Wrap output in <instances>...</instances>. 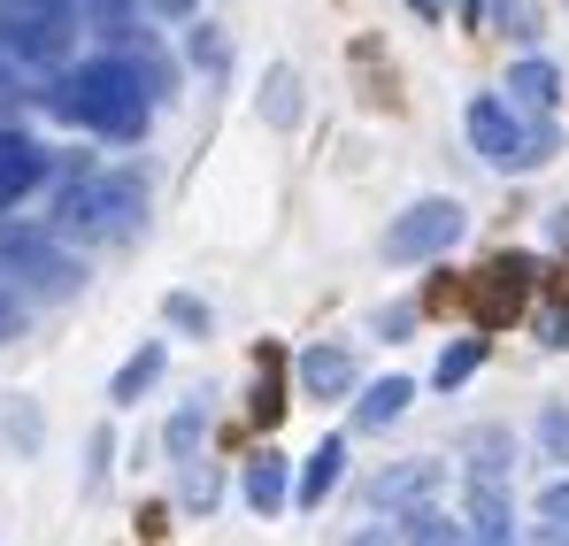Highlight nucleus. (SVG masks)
I'll list each match as a JSON object with an SVG mask.
<instances>
[{
  "mask_svg": "<svg viewBox=\"0 0 569 546\" xmlns=\"http://www.w3.org/2000/svg\"><path fill=\"white\" fill-rule=\"evenodd\" d=\"M470 147L492 162V170H539V162L555 155V131H547V123H523L516 100L477 92L470 100Z\"/></svg>",
  "mask_w": 569,
  "mask_h": 546,
  "instance_id": "obj_3",
  "label": "nucleus"
},
{
  "mask_svg": "<svg viewBox=\"0 0 569 546\" xmlns=\"http://www.w3.org/2000/svg\"><path fill=\"white\" fill-rule=\"evenodd\" d=\"M416 8H423V16H439V8H447V0H416Z\"/></svg>",
  "mask_w": 569,
  "mask_h": 546,
  "instance_id": "obj_34",
  "label": "nucleus"
},
{
  "mask_svg": "<svg viewBox=\"0 0 569 546\" xmlns=\"http://www.w3.org/2000/svg\"><path fill=\"white\" fill-rule=\"evenodd\" d=\"M47 178V147L23 139V131H0V208H16L23 192H39Z\"/></svg>",
  "mask_w": 569,
  "mask_h": 546,
  "instance_id": "obj_10",
  "label": "nucleus"
},
{
  "mask_svg": "<svg viewBox=\"0 0 569 546\" xmlns=\"http://www.w3.org/2000/svg\"><path fill=\"white\" fill-rule=\"evenodd\" d=\"M539 524H547L539 539H569V477H555V485L539 493Z\"/></svg>",
  "mask_w": 569,
  "mask_h": 546,
  "instance_id": "obj_23",
  "label": "nucleus"
},
{
  "mask_svg": "<svg viewBox=\"0 0 569 546\" xmlns=\"http://www.w3.org/2000/svg\"><path fill=\"white\" fill-rule=\"evenodd\" d=\"M508 100L547 116V108L562 100V70H555V62H539V54H531V62H516V70H508Z\"/></svg>",
  "mask_w": 569,
  "mask_h": 546,
  "instance_id": "obj_16",
  "label": "nucleus"
},
{
  "mask_svg": "<svg viewBox=\"0 0 569 546\" xmlns=\"http://www.w3.org/2000/svg\"><path fill=\"white\" fill-rule=\"evenodd\" d=\"M462 231H470L462 200H416V208L392 216V231H385V262H439Z\"/></svg>",
  "mask_w": 569,
  "mask_h": 546,
  "instance_id": "obj_6",
  "label": "nucleus"
},
{
  "mask_svg": "<svg viewBox=\"0 0 569 546\" xmlns=\"http://www.w3.org/2000/svg\"><path fill=\"white\" fill-rule=\"evenodd\" d=\"M262 116H270L278 131H284V123H300V78H292L284 62L270 70V78H262Z\"/></svg>",
  "mask_w": 569,
  "mask_h": 546,
  "instance_id": "obj_20",
  "label": "nucleus"
},
{
  "mask_svg": "<svg viewBox=\"0 0 569 546\" xmlns=\"http://www.w3.org/2000/svg\"><path fill=\"white\" fill-rule=\"evenodd\" d=\"M0 270L16 277L23 292H47V300H62V292L86 285V262H70L62 239L54 231H31V224H0Z\"/></svg>",
  "mask_w": 569,
  "mask_h": 546,
  "instance_id": "obj_4",
  "label": "nucleus"
},
{
  "mask_svg": "<svg viewBox=\"0 0 569 546\" xmlns=\"http://www.w3.org/2000/svg\"><path fill=\"white\" fill-rule=\"evenodd\" d=\"M139 216H147L139 170H78V178L54 192L47 231H54V239H131Z\"/></svg>",
  "mask_w": 569,
  "mask_h": 546,
  "instance_id": "obj_2",
  "label": "nucleus"
},
{
  "mask_svg": "<svg viewBox=\"0 0 569 546\" xmlns=\"http://www.w3.org/2000/svg\"><path fill=\"white\" fill-rule=\"evenodd\" d=\"M0 54L23 62V70H62L70 62V16H62V0L0 8Z\"/></svg>",
  "mask_w": 569,
  "mask_h": 546,
  "instance_id": "obj_5",
  "label": "nucleus"
},
{
  "mask_svg": "<svg viewBox=\"0 0 569 546\" xmlns=\"http://www.w3.org/2000/svg\"><path fill=\"white\" fill-rule=\"evenodd\" d=\"M547 231H555V247H569V208H555V216H547Z\"/></svg>",
  "mask_w": 569,
  "mask_h": 546,
  "instance_id": "obj_32",
  "label": "nucleus"
},
{
  "mask_svg": "<svg viewBox=\"0 0 569 546\" xmlns=\"http://www.w3.org/2000/svg\"><path fill=\"white\" fill-rule=\"evenodd\" d=\"M516 469V439L508 431H477L470 439V485H508Z\"/></svg>",
  "mask_w": 569,
  "mask_h": 546,
  "instance_id": "obj_18",
  "label": "nucleus"
},
{
  "mask_svg": "<svg viewBox=\"0 0 569 546\" xmlns=\"http://www.w3.org/2000/svg\"><path fill=\"white\" fill-rule=\"evenodd\" d=\"M539 347H569V308H539Z\"/></svg>",
  "mask_w": 569,
  "mask_h": 546,
  "instance_id": "obj_30",
  "label": "nucleus"
},
{
  "mask_svg": "<svg viewBox=\"0 0 569 546\" xmlns=\"http://www.w3.org/2000/svg\"><path fill=\"white\" fill-rule=\"evenodd\" d=\"M339 477H347V439H323L316 455L300 461V485H292V500H300V508H323V500L339 493Z\"/></svg>",
  "mask_w": 569,
  "mask_h": 546,
  "instance_id": "obj_14",
  "label": "nucleus"
},
{
  "mask_svg": "<svg viewBox=\"0 0 569 546\" xmlns=\"http://www.w3.org/2000/svg\"><path fill=\"white\" fill-rule=\"evenodd\" d=\"M492 23H500L508 39H539V8H531V0H500V8H492Z\"/></svg>",
  "mask_w": 569,
  "mask_h": 546,
  "instance_id": "obj_27",
  "label": "nucleus"
},
{
  "mask_svg": "<svg viewBox=\"0 0 569 546\" xmlns=\"http://www.w3.org/2000/svg\"><path fill=\"white\" fill-rule=\"evenodd\" d=\"M539 439H547L555 461H569V408H547V416H539Z\"/></svg>",
  "mask_w": 569,
  "mask_h": 546,
  "instance_id": "obj_29",
  "label": "nucleus"
},
{
  "mask_svg": "<svg viewBox=\"0 0 569 546\" xmlns=\"http://www.w3.org/2000/svg\"><path fill=\"white\" fill-rule=\"evenodd\" d=\"M47 108H54L62 123L100 131V139H139L147 116H154V92H147V78H139L123 54H100V62L62 70V78L47 86Z\"/></svg>",
  "mask_w": 569,
  "mask_h": 546,
  "instance_id": "obj_1",
  "label": "nucleus"
},
{
  "mask_svg": "<svg viewBox=\"0 0 569 546\" xmlns=\"http://www.w3.org/2000/svg\"><path fill=\"white\" fill-rule=\"evenodd\" d=\"M239 493H247V508H254V516H278L284 500H292V461H284L278 447L247 455V477H239Z\"/></svg>",
  "mask_w": 569,
  "mask_h": 546,
  "instance_id": "obj_11",
  "label": "nucleus"
},
{
  "mask_svg": "<svg viewBox=\"0 0 569 546\" xmlns=\"http://www.w3.org/2000/svg\"><path fill=\"white\" fill-rule=\"evenodd\" d=\"M162 316H170L186 339H208V324H216V316H208V300H192V292H170V308H162Z\"/></svg>",
  "mask_w": 569,
  "mask_h": 546,
  "instance_id": "obj_25",
  "label": "nucleus"
},
{
  "mask_svg": "<svg viewBox=\"0 0 569 546\" xmlns=\"http://www.w3.org/2000/svg\"><path fill=\"white\" fill-rule=\"evenodd\" d=\"M439 477H447V461H431V455L392 461L378 485H370V500H378V508H408V500H431V493H439Z\"/></svg>",
  "mask_w": 569,
  "mask_h": 546,
  "instance_id": "obj_12",
  "label": "nucleus"
},
{
  "mask_svg": "<svg viewBox=\"0 0 569 546\" xmlns=\"http://www.w3.org/2000/svg\"><path fill=\"white\" fill-rule=\"evenodd\" d=\"M531 277H539V262H531V255H500V262H485V270H477V285H470L477 324H508V316L523 308Z\"/></svg>",
  "mask_w": 569,
  "mask_h": 546,
  "instance_id": "obj_7",
  "label": "nucleus"
},
{
  "mask_svg": "<svg viewBox=\"0 0 569 546\" xmlns=\"http://www.w3.org/2000/svg\"><path fill=\"white\" fill-rule=\"evenodd\" d=\"M154 16H192V0H147Z\"/></svg>",
  "mask_w": 569,
  "mask_h": 546,
  "instance_id": "obj_33",
  "label": "nucleus"
},
{
  "mask_svg": "<svg viewBox=\"0 0 569 546\" xmlns=\"http://www.w3.org/2000/svg\"><path fill=\"white\" fill-rule=\"evenodd\" d=\"M477 363H485V339H455V347L439 355V369H431V385L447 393V385H462V377H470Z\"/></svg>",
  "mask_w": 569,
  "mask_h": 546,
  "instance_id": "obj_21",
  "label": "nucleus"
},
{
  "mask_svg": "<svg viewBox=\"0 0 569 546\" xmlns=\"http://www.w3.org/2000/svg\"><path fill=\"white\" fill-rule=\"evenodd\" d=\"M162 363H170V355H162V339H147V347H139L131 363L116 369V385H108V400H116V408H131L139 393H154V377H162Z\"/></svg>",
  "mask_w": 569,
  "mask_h": 546,
  "instance_id": "obj_17",
  "label": "nucleus"
},
{
  "mask_svg": "<svg viewBox=\"0 0 569 546\" xmlns=\"http://www.w3.org/2000/svg\"><path fill=\"white\" fill-rule=\"evenodd\" d=\"M8 447L16 455H39V408L31 400H8Z\"/></svg>",
  "mask_w": 569,
  "mask_h": 546,
  "instance_id": "obj_26",
  "label": "nucleus"
},
{
  "mask_svg": "<svg viewBox=\"0 0 569 546\" xmlns=\"http://www.w3.org/2000/svg\"><path fill=\"white\" fill-rule=\"evenodd\" d=\"M178 493H186V508H216V469L186 455V485H178Z\"/></svg>",
  "mask_w": 569,
  "mask_h": 546,
  "instance_id": "obj_28",
  "label": "nucleus"
},
{
  "mask_svg": "<svg viewBox=\"0 0 569 546\" xmlns=\"http://www.w3.org/2000/svg\"><path fill=\"white\" fill-rule=\"evenodd\" d=\"M292 377H300V393H308V400H339V393H355V355H347V347H331V339H316V347L292 363Z\"/></svg>",
  "mask_w": 569,
  "mask_h": 546,
  "instance_id": "obj_8",
  "label": "nucleus"
},
{
  "mask_svg": "<svg viewBox=\"0 0 569 546\" xmlns=\"http://www.w3.org/2000/svg\"><path fill=\"white\" fill-rule=\"evenodd\" d=\"M408 324H416V308H408V300H392V308H378V339H400Z\"/></svg>",
  "mask_w": 569,
  "mask_h": 546,
  "instance_id": "obj_31",
  "label": "nucleus"
},
{
  "mask_svg": "<svg viewBox=\"0 0 569 546\" xmlns=\"http://www.w3.org/2000/svg\"><path fill=\"white\" fill-rule=\"evenodd\" d=\"M408 400H416V385H408V377H378V385L355 400V431H385V424H400V416H408Z\"/></svg>",
  "mask_w": 569,
  "mask_h": 546,
  "instance_id": "obj_15",
  "label": "nucleus"
},
{
  "mask_svg": "<svg viewBox=\"0 0 569 546\" xmlns=\"http://www.w3.org/2000/svg\"><path fill=\"white\" fill-rule=\"evenodd\" d=\"M400 524H385V539H423V546H455L462 539V516H447L439 500H408V508H392Z\"/></svg>",
  "mask_w": 569,
  "mask_h": 546,
  "instance_id": "obj_13",
  "label": "nucleus"
},
{
  "mask_svg": "<svg viewBox=\"0 0 569 546\" xmlns=\"http://www.w3.org/2000/svg\"><path fill=\"white\" fill-rule=\"evenodd\" d=\"M186 54L200 62V70H208V78H223V70H231V47H223V31H216V23H192Z\"/></svg>",
  "mask_w": 569,
  "mask_h": 546,
  "instance_id": "obj_22",
  "label": "nucleus"
},
{
  "mask_svg": "<svg viewBox=\"0 0 569 546\" xmlns=\"http://www.w3.org/2000/svg\"><path fill=\"white\" fill-rule=\"evenodd\" d=\"M200 439H208V393H192L186 408H178V416H170V431H162V447H170V455L186 461L192 447H200Z\"/></svg>",
  "mask_w": 569,
  "mask_h": 546,
  "instance_id": "obj_19",
  "label": "nucleus"
},
{
  "mask_svg": "<svg viewBox=\"0 0 569 546\" xmlns=\"http://www.w3.org/2000/svg\"><path fill=\"white\" fill-rule=\"evenodd\" d=\"M462 539H485V546L516 539V500H508V485H470V500H462Z\"/></svg>",
  "mask_w": 569,
  "mask_h": 546,
  "instance_id": "obj_9",
  "label": "nucleus"
},
{
  "mask_svg": "<svg viewBox=\"0 0 569 546\" xmlns=\"http://www.w3.org/2000/svg\"><path fill=\"white\" fill-rule=\"evenodd\" d=\"M284 393H278V355H262V377H254V424H278Z\"/></svg>",
  "mask_w": 569,
  "mask_h": 546,
  "instance_id": "obj_24",
  "label": "nucleus"
}]
</instances>
